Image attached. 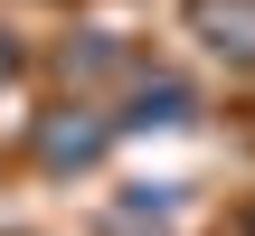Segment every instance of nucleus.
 Returning <instances> with one entry per match:
<instances>
[{"instance_id": "obj_1", "label": "nucleus", "mask_w": 255, "mask_h": 236, "mask_svg": "<svg viewBox=\"0 0 255 236\" xmlns=\"http://www.w3.org/2000/svg\"><path fill=\"white\" fill-rule=\"evenodd\" d=\"M199 28L218 57H246L255 66V0H199Z\"/></svg>"}]
</instances>
